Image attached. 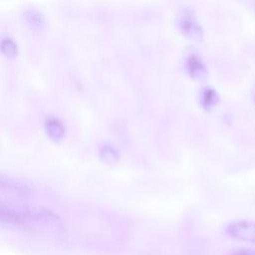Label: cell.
<instances>
[{"label":"cell","instance_id":"6da1fadb","mask_svg":"<svg viewBox=\"0 0 255 255\" xmlns=\"http://www.w3.org/2000/svg\"><path fill=\"white\" fill-rule=\"evenodd\" d=\"M23 209L32 228L35 226H42L58 232H61L65 229L64 219L58 213L49 208L30 205L23 207Z\"/></svg>","mask_w":255,"mask_h":255},{"label":"cell","instance_id":"7a4b0ae2","mask_svg":"<svg viewBox=\"0 0 255 255\" xmlns=\"http://www.w3.org/2000/svg\"><path fill=\"white\" fill-rule=\"evenodd\" d=\"M0 224L24 230L33 229L26 217L23 207L16 208L2 201H0Z\"/></svg>","mask_w":255,"mask_h":255},{"label":"cell","instance_id":"3957f363","mask_svg":"<svg viewBox=\"0 0 255 255\" xmlns=\"http://www.w3.org/2000/svg\"><path fill=\"white\" fill-rule=\"evenodd\" d=\"M226 233L229 237L247 243L255 244V222L249 220H236L228 224Z\"/></svg>","mask_w":255,"mask_h":255},{"label":"cell","instance_id":"277c9868","mask_svg":"<svg viewBox=\"0 0 255 255\" xmlns=\"http://www.w3.org/2000/svg\"><path fill=\"white\" fill-rule=\"evenodd\" d=\"M0 189L8 194L18 197H27L33 192L31 186L27 182L3 173H0Z\"/></svg>","mask_w":255,"mask_h":255},{"label":"cell","instance_id":"5b68a950","mask_svg":"<svg viewBox=\"0 0 255 255\" xmlns=\"http://www.w3.org/2000/svg\"><path fill=\"white\" fill-rule=\"evenodd\" d=\"M177 27L181 34L190 39H199L202 36V30L195 18L189 11L183 12L177 21Z\"/></svg>","mask_w":255,"mask_h":255},{"label":"cell","instance_id":"8992f818","mask_svg":"<svg viewBox=\"0 0 255 255\" xmlns=\"http://www.w3.org/2000/svg\"><path fill=\"white\" fill-rule=\"evenodd\" d=\"M44 128L48 137L55 142L62 141L66 135V127L56 116L50 115L45 118Z\"/></svg>","mask_w":255,"mask_h":255},{"label":"cell","instance_id":"52a82bcc","mask_svg":"<svg viewBox=\"0 0 255 255\" xmlns=\"http://www.w3.org/2000/svg\"><path fill=\"white\" fill-rule=\"evenodd\" d=\"M23 20L26 25L33 31H43L47 26L45 14L36 7H29L23 11Z\"/></svg>","mask_w":255,"mask_h":255},{"label":"cell","instance_id":"ba28073f","mask_svg":"<svg viewBox=\"0 0 255 255\" xmlns=\"http://www.w3.org/2000/svg\"><path fill=\"white\" fill-rule=\"evenodd\" d=\"M186 71L194 80H203L207 76V70L204 64L198 57L194 55H191L187 58Z\"/></svg>","mask_w":255,"mask_h":255},{"label":"cell","instance_id":"9c48e42d","mask_svg":"<svg viewBox=\"0 0 255 255\" xmlns=\"http://www.w3.org/2000/svg\"><path fill=\"white\" fill-rule=\"evenodd\" d=\"M0 53L7 59H16L19 55V46L16 40L10 35L0 37Z\"/></svg>","mask_w":255,"mask_h":255},{"label":"cell","instance_id":"30bf717a","mask_svg":"<svg viewBox=\"0 0 255 255\" xmlns=\"http://www.w3.org/2000/svg\"><path fill=\"white\" fill-rule=\"evenodd\" d=\"M218 102L217 93L211 88H204L201 90L199 95V103L202 109L211 110Z\"/></svg>","mask_w":255,"mask_h":255},{"label":"cell","instance_id":"8fae6325","mask_svg":"<svg viewBox=\"0 0 255 255\" xmlns=\"http://www.w3.org/2000/svg\"><path fill=\"white\" fill-rule=\"evenodd\" d=\"M100 158L106 164H115L119 160V152L111 144H104L99 150Z\"/></svg>","mask_w":255,"mask_h":255},{"label":"cell","instance_id":"7c38bea8","mask_svg":"<svg viewBox=\"0 0 255 255\" xmlns=\"http://www.w3.org/2000/svg\"><path fill=\"white\" fill-rule=\"evenodd\" d=\"M229 255H255V249L238 248V249L231 251Z\"/></svg>","mask_w":255,"mask_h":255}]
</instances>
